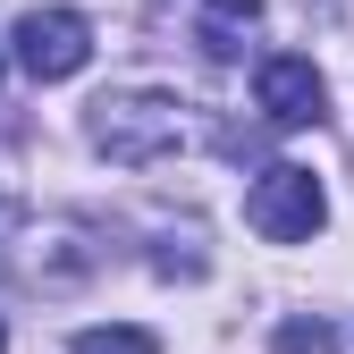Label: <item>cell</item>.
<instances>
[{
  "instance_id": "cell-1",
  "label": "cell",
  "mask_w": 354,
  "mask_h": 354,
  "mask_svg": "<svg viewBox=\"0 0 354 354\" xmlns=\"http://www.w3.org/2000/svg\"><path fill=\"white\" fill-rule=\"evenodd\" d=\"M93 144L127 169H144V160L186 144V110L169 93H110V102H93Z\"/></svg>"
},
{
  "instance_id": "cell-2",
  "label": "cell",
  "mask_w": 354,
  "mask_h": 354,
  "mask_svg": "<svg viewBox=\"0 0 354 354\" xmlns=\"http://www.w3.org/2000/svg\"><path fill=\"white\" fill-rule=\"evenodd\" d=\"M245 219H253V236H270V245H304V236H321L329 194H321V177H313V169L279 160V169H261V177H253Z\"/></svg>"
},
{
  "instance_id": "cell-3",
  "label": "cell",
  "mask_w": 354,
  "mask_h": 354,
  "mask_svg": "<svg viewBox=\"0 0 354 354\" xmlns=\"http://www.w3.org/2000/svg\"><path fill=\"white\" fill-rule=\"evenodd\" d=\"M84 59H93V26L76 9H26L17 17V68L34 84H68Z\"/></svg>"
},
{
  "instance_id": "cell-4",
  "label": "cell",
  "mask_w": 354,
  "mask_h": 354,
  "mask_svg": "<svg viewBox=\"0 0 354 354\" xmlns=\"http://www.w3.org/2000/svg\"><path fill=\"white\" fill-rule=\"evenodd\" d=\"M253 102H261V118L270 127H321V110H329V84H321V68L313 59H261V76H253Z\"/></svg>"
},
{
  "instance_id": "cell-5",
  "label": "cell",
  "mask_w": 354,
  "mask_h": 354,
  "mask_svg": "<svg viewBox=\"0 0 354 354\" xmlns=\"http://www.w3.org/2000/svg\"><path fill=\"white\" fill-rule=\"evenodd\" d=\"M253 17H261V0H203V51L211 59H236V42H245Z\"/></svg>"
},
{
  "instance_id": "cell-6",
  "label": "cell",
  "mask_w": 354,
  "mask_h": 354,
  "mask_svg": "<svg viewBox=\"0 0 354 354\" xmlns=\"http://www.w3.org/2000/svg\"><path fill=\"white\" fill-rule=\"evenodd\" d=\"M68 354H160V337L152 329H76Z\"/></svg>"
},
{
  "instance_id": "cell-7",
  "label": "cell",
  "mask_w": 354,
  "mask_h": 354,
  "mask_svg": "<svg viewBox=\"0 0 354 354\" xmlns=\"http://www.w3.org/2000/svg\"><path fill=\"white\" fill-rule=\"evenodd\" d=\"M279 354H329V321H287L279 329Z\"/></svg>"
},
{
  "instance_id": "cell-8",
  "label": "cell",
  "mask_w": 354,
  "mask_h": 354,
  "mask_svg": "<svg viewBox=\"0 0 354 354\" xmlns=\"http://www.w3.org/2000/svg\"><path fill=\"white\" fill-rule=\"evenodd\" d=\"M0 346H9V329H0Z\"/></svg>"
}]
</instances>
